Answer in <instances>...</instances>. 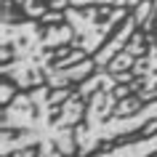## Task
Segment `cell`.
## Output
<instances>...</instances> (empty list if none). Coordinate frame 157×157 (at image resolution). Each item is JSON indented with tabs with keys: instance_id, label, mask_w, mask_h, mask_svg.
<instances>
[{
	"instance_id": "obj_3",
	"label": "cell",
	"mask_w": 157,
	"mask_h": 157,
	"mask_svg": "<svg viewBox=\"0 0 157 157\" xmlns=\"http://www.w3.org/2000/svg\"><path fill=\"white\" fill-rule=\"evenodd\" d=\"M120 80L115 72L109 69H96L93 77L77 83V93L88 99V109H85L83 125H77V157H88L96 152L99 144H109V141L128 136L133 131H141L144 125L157 120V99L147 101L139 112L133 115H115V107L120 101Z\"/></svg>"
},
{
	"instance_id": "obj_2",
	"label": "cell",
	"mask_w": 157,
	"mask_h": 157,
	"mask_svg": "<svg viewBox=\"0 0 157 157\" xmlns=\"http://www.w3.org/2000/svg\"><path fill=\"white\" fill-rule=\"evenodd\" d=\"M75 29L69 21L43 24L37 19H11V0H3V77H11L19 88H37L48 83V72L59 51L69 45Z\"/></svg>"
},
{
	"instance_id": "obj_6",
	"label": "cell",
	"mask_w": 157,
	"mask_h": 157,
	"mask_svg": "<svg viewBox=\"0 0 157 157\" xmlns=\"http://www.w3.org/2000/svg\"><path fill=\"white\" fill-rule=\"evenodd\" d=\"M16 85V83H13ZM13 85H11V77H3V107H6V104H11V99H13Z\"/></svg>"
},
{
	"instance_id": "obj_4",
	"label": "cell",
	"mask_w": 157,
	"mask_h": 157,
	"mask_svg": "<svg viewBox=\"0 0 157 157\" xmlns=\"http://www.w3.org/2000/svg\"><path fill=\"white\" fill-rule=\"evenodd\" d=\"M64 19L75 29L72 48L85 51L88 56L99 53V48L109 40V35H115V27L123 24L128 19L125 6H88V8H64Z\"/></svg>"
},
{
	"instance_id": "obj_1",
	"label": "cell",
	"mask_w": 157,
	"mask_h": 157,
	"mask_svg": "<svg viewBox=\"0 0 157 157\" xmlns=\"http://www.w3.org/2000/svg\"><path fill=\"white\" fill-rule=\"evenodd\" d=\"M83 96L69 88H29L3 107V157L37 149L35 157H72L77 139L72 128L83 117Z\"/></svg>"
},
{
	"instance_id": "obj_8",
	"label": "cell",
	"mask_w": 157,
	"mask_h": 157,
	"mask_svg": "<svg viewBox=\"0 0 157 157\" xmlns=\"http://www.w3.org/2000/svg\"><path fill=\"white\" fill-rule=\"evenodd\" d=\"M139 3H141V0H131V8H136V6H139Z\"/></svg>"
},
{
	"instance_id": "obj_7",
	"label": "cell",
	"mask_w": 157,
	"mask_h": 157,
	"mask_svg": "<svg viewBox=\"0 0 157 157\" xmlns=\"http://www.w3.org/2000/svg\"><path fill=\"white\" fill-rule=\"evenodd\" d=\"M37 155V149H21V152H13L11 157H35Z\"/></svg>"
},
{
	"instance_id": "obj_5",
	"label": "cell",
	"mask_w": 157,
	"mask_h": 157,
	"mask_svg": "<svg viewBox=\"0 0 157 157\" xmlns=\"http://www.w3.org/2000/svg\"><path fill=\"white\" fill-rule=\"evenodd\" d=\"M136 27H139L136 16H133V13H128V19H125L123 24H120V29L109 37V43L104 45V48H99V56H93V59H96V69H107L109 61H112V59H115L117 53L128 45V40H131L133 32H136Z\"/></svg>"
}]
</instances>
